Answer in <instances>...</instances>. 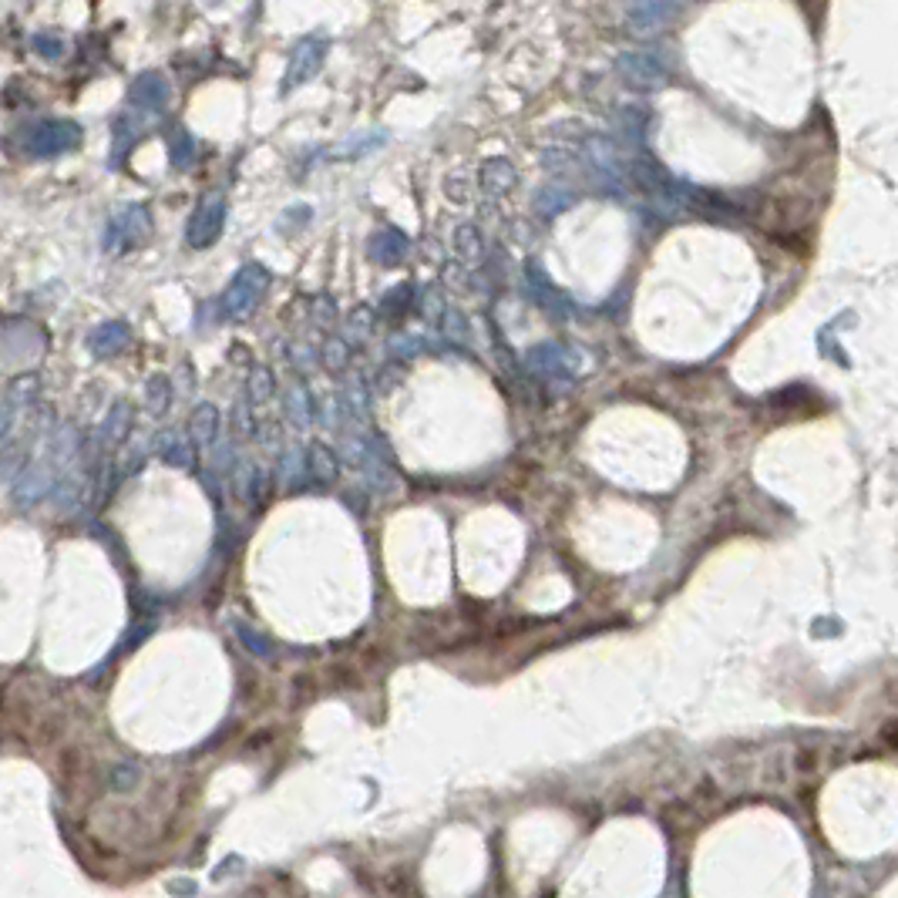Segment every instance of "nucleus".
I'll list each match as a JSON object with an SVG mask.
<instances>
[{
    "instance_id": "obj_1",
    "label": "nucleus",
    "mask_w": 898,
    "mask_h": 898,
    "mask_svg": "<svg viewBox=\"0 0 898 898\" xmlns=\"http://www.w3.org/2000/svg\"><path fill=\"white\" fill-rule=\"evenodd\" d=\"M81 125L68 122V118H41V122L24 125L21 132V148L34 159H54V155H64L71 148L81 145Z\"/></svg>"
},
{
    "instance_id": "obj_2",
    "label": "nucleus",
    "mask_w": 898,
    "mask_h": 898,
    "mask_svg": "<svg viewBox=\"0 0 898 898\" xmlns=\"http://www.w3.org/2000/svg\"><path fill=\"white\" fill-rule=\"evenodd\" d=\"M266 286H270V273L263 270L259 263H249L243 266V270L236 273V280L229 283L226 296H222V317H246L249 310L259 303V296L266 293Z\"/></svg>"
},
{
    "instance_id": "obj_3",
    "label": "nucleus",
    "mask_w": 898,
    "mask_h": 898,
    "mask_svg": "<svg viewBox=\"0 0 898 898\" xmlns=\"http://www.w3.org/2000/svg\"><path fill=\"white\" fill-rule=\"evenodd\" d=\"M323 58H327V37L323 34H307L293 44L290 58H286V74H283V91H293L300 85H307L310 78H317V71L323 68Z\"/></svg>"
},
{
    "instance_id": "obj_4",
    "label": "nucleus",
    "mask_w": 898,
    "mask_h": 898,
    "mask_svg": "<svg viewBox=\"0 0 898 898\" xmlns=\"http://www.w3.org/2000/svg\"><path fill=\"white\" fill-rule=\"evenodd\" d=\"M152 236V216L145 206H125L115 219L108 222L105 233V249L108 253H122V249L142 246Z\"/></svg>"
},
{
    "instance_id": "obj_5",
    "label": "nucleus",
    "mask_w": 898,
    "mask_h": 898,
    "mask_svg": "<svg viewBox=\"0 0 898 898\" xmlns=\"http://www.w3.org/2000/svg\"><path fill=\"white\" fill-rule=\"evenodd\" d=\"M680 0H629L626 24L636 37H653L680 17Z\"/></svg>"
},
{
    "instance_id": "obj_6",
    "label": "nucleus",
    "mask_w": 898,
    "mask_h": 898,
    "mask_svg": "<svg viewBox=\"0 0 898 898\" xmlns=\"http://www.w3.org/2000/svg\"><path fill=\"white\" fill-rule=\"evenodd\" d=\"M222 222H226V199H222V192H209L192 212L189 226H185V243L192 249L212 246L222 233Z\"/></svg>"
},
{
    "instance_id": "obj_7",
    "label": "nucleus",
    "mask_w": 898,
    "mask_h": 898,
    "mask_svg": "<svg viewBox=\"0 0 898 898\" xmlns=\"http://www.w3.org/2000/svg\"><path fill=\"white\" fill-rule=\"evenodd\" d=\"M128 101H132V108L138 115H145L148 122H152V118H159L172 101L169 78H165L162 71H142L132 81V88H128Z\"/></svg>"
},
{
    "instance_id": "obj_8",
    "label": "nucleus",
    "mask_w": 898,
    "mask_h": 898,
    "mask_svg": "<svg viewBox=\"0 0 898 898\" xmlns=\"http://www.w3.org/2000/svg\"><path fill=\"white\" fill-rule=\"evenodd\" d=\"M616 68H619V74H623V81L629 88H636V91H653V88H660V85H666V64H663V58L660 54H653V51H629V54H619V61H616Z\"/></svg>"
},
{
    "instance_id": "obj_9",
    "label": "nucleus",
    "mask_w": 898,
    "mask_h": 898,
    "mask_svg": "<svg viewBox=\"0 0 898 898\" xmlns=\"http://www.w3.org/2000/svg\"><path fill=\"white\" fill-rule=\"evenodd\" d=\"M478 182H481V192H485V196L498 199V196H505V192L518 182V172H515V165L508 162V159H488L485 165H481Z\"/></svg>"
},
{
    "instance_id": "obj_10",
    "label": "nucleus",
    "mask_w": 898,
    "mask_h": 898,
    "mask_svg": "<svg viewBox=\"0 0 898 898\" xmlns=\"http://www.w3.org/2000/svg\"><path fill=\"white\" fill-rule=\"evenodd\" d=\"M407 249H411V239H407L404 233H397V229H381V233L370 239V256H374L381 266L401 263V259L407 256Z\"/></svg>"
},
{
    "instance_id": "obj_11",
    "label": "nucleus",
    "mask_w": 898,
    "mask_h": 898,
    "mask_svg": "<svg viewBox=\"0 0 898 898\" xmlns=\"http://www.w3.org/2000/svg\"><path fill=\"white\" fill-rule=\"evenodd\" d=\"M54 488V475H51V468H44V465H34V468H27L24 471V478L17 481V488H14V495H17V505H34L37 498H44Z\"/></svg>"
},
{
    "instance_id": "obj_12",
    "label": "nucleus",
    "mask_w": 898,
    "mask_h": 898,
    "mask_svg": "<svg viewBox=\"0 0 898 898\" xmlns=\"http://www.w3.org/2000/svg\"><path fill=\"white\" fill-rule=\"evenodd\" d=\"M128 340H132V333H128L125 323H105V327H98L91 333L88 347H91V354L111 357V354H118V350H125Z\"/></svg>"
},
{
    "instance_id": "obj_13",
    "label": "nucleus",
    "mask_w": 898,
    "mask_h": 898,
    "mask_svg": "<svg viewBox=\"0 0 898 898\" xmlns=\"http://www.w3.org/2000/svg\"><path fill=\"white\" fill-rule=\"evenodd\" d=\"M529 367L535 374L549 377V381H559V377L566 374V350L555 347V344L535 347V350H529Z\"/></svg>"
},
{
    "instance_id": "obj_14",
    "label": "nucleus",
    "mask_w": 898,
    "mask_h": 898,
    "mask_svg": "<svg viewBox=\"0 0 898 898\" xmlns=\"http://www.w3.org/2000/svg\"><path fill=\"white\" fill-rule=\"evenodd\" d=\"M529 286L535 290V296H539V303H545V307H549L552 313H559V317H566V313H569V300L559 290H555L549 276L542 273V266L529 263Z\"/></svg>"
},
{
    "instance_id": "obj_15",
    "label": "nucleus",
    "mask_w": 898,
    "mask_h": 898,
    "mask_svg": "<svg viewBox=\"0 0 898 898\" xmlns=\"http://www.w3.org/2000/svg\"><path fill=\"white\" fill-rule=\"evenodd\" d=\"M159 455H162L165 465H172V468H192L196 465V455H192L189 441H182L179 434H172V431L159 438Z\"/></svg>"
},
{
    "instance_id": "obj_16",
    "label": "nucleus",
    "mask_w": 898,
    "mask_h": 898,
    "mask_svg": "<svg viewBox=\"0 0 898 898\" xmlns=\"http://www.w3.org/2000/svg\"><path fill=\"white\" fill-rule=\"evenodd\" d=\"M216 431H219V411L212 404H202L189 421V438L199 444H212L216 441Z\"/></svg>"
},
{
    "instance_id": "obj_17",
    "label": "nucleus",
    "mask_w": 898,
    "mask_h": 898,
    "mask_svg": "<svg viewBox=\"0 0 898 898\" xmlns=\"http://www.w3.org/2000/svg\"><path fill=\"white\" fill-rule=\"evenodd\" d=\"M576 206V192L572 189H562V185H545V189L539 192V199H535V209L542 212V216H559L562 209Z\"/></svg>"
},
{
    "instance_id": "obj_18",
    "label": "nucleus",
    "mask_w": 898,
    "mask_h": 898,
    "mask_svg": "<svg viewBox=\"0 0 898 898\" xmlns=\"http://www.w3.org/2000/svg\"><path fill=\"white\" fill-rule=\"evenodd\" d=\"M307 461H310V475L320 481V485H333V481H337V458L330 455L327 448H323V444H310V451H307Z\"/></svg>"
},
{
    "instance_id": "obj_19",
    "label": "nucleus",
    "mask_w": 898,
    "mask_h": 898,
    "mask_svg": "<svg viewBox=\"0 0 898 898\" xmlns=\"http://www.w3.org/2000/svg\"><path fill=\"white\" fill-rule=\"evenodd\" d=\"M646 122H650V118H646V111L636 108V105H629V108H623L616 115V128H619V135H623L626 142H643Z\"/></svg>"
},
{
    "instance_id": "obj_20",
    "label": "nucleus",
    "mask_w": 898,
    "mask_h": 898,
    "mask_svg": "<svg viewBox=\"0 0 898 898\" xmlns=\"http://www.w3.org/2000/svg\"><path fill=\"white\" fill-rule=\"evenodd\" d=\"M169 155H172L175 169H189L192 159H196V138L185 132V128H179V132L169 138Z\"/></svg>"
},
{
    "instance_id": "obj_21",
    "label": "nucleus",
    "mask_w": 898,
    "mask_h": 898,
    "mask_svg": "<svg viewBox=\"0 0 898 898\" xmlns=\"http://www.w3.org/2000/svg\"><path fill=\"white\" fill-rule=\"evenodd\" d=\"M138 142V125H135V118H128V115H122L115 122V152H111V162H122L125 159V152L128 148H132Z\"/></svg>"
},
{
    "instance_id": "obj_22",
    "label": "nucleus",
    "mask_w": 898,
    "mask_h": 898,
    "mask_svg": "<svg viewBox=\"0 0 898 898\" xmlns=\"http://www.w3.org/2000/svg\"><path fill=\"white\" fill-rule=\"evenodd\" d=\"M455 249H458V256H461V259H468V263H475V259H481V253H485L478 229L471 226V222H465V226H458V233H455Z\"/></svg>"
},
{
    "instance_id": "obj_23",
    "label": "nucleus",
    "mask_w": 898,
    "mask_h": 898,
    "mask_svg": "<svg viewBox=\"0 0 898 898\" xmlns=\"http://www.w3.org/2000/svg\"><path fill=\"white\" fill-rule=\"evenodd\" d=\"M444 337H451V340H461V344H468L471 340V327H468V317L461 310H455V307H448V313H444V320H441V327H438Z\"/></svg>"
},
{
    "instance_id": "obj_24",
    "label": "nucleus",
    "mask_w": 898,
    "mask_h": 898,
    "mask_svg": "<svg viewBox=\"0 0 898 898\" xmlns=\"http://www.w3.org/2000/svg\"><path fill=\"white\" fill-rule=\"evenodd\" d=\"M31 48L41 54L44 61H58V58H64V41L61 37H54L51 31H37L34 37H31Z\"/></svg>"
},
{
    "instance_id": "obj_25",
    "label": "nucleus",
    "mask_w": 898,
    "mask_h": 898,
    "mask_svg": "<svg viewBox=\"0 0 898 898\" xmlns=\"http://www.w3.org/2000/svg\"><path fill=\"white\" fill-rule=\"evenodd\" d=\"M145 397H148V411H152V414H162L165 407H169V401H172V387H169V381H165V377H152V381H148Z\"/></svg>"
},
{
    "instance_id": "obj_26",
    "label": "nucleus",
    "mask_w": 898,
    "mask_h": 898,
    "mask_svg": "<svg viewBox=\"0 0 898 898\" xmlns=\"http://www.w3.org/2000/svg\"><path fill=\"white\" fill-rule=\"evenodd\" d=\"M347 333L354 340L370 337V333H374V310H370V307H357L354 313H350V320H347Z\"/></svg>"
},
{
    "instance_id": "obj_27",
    "label": "nucleus",
    "mask_w": 898,
    "mask_h": 898,
    "mask_svg": "<svg viewBox=\"0 0 898 898\" xmlns=\"http://www.w3.org/2000/svg\"><path fill=\"white\" fill-rule=\"evenodd\" d=\"M270 394H273L270 367H253V374H249V397H253V401H266Z\"/></svg>"
},
{
    "instance_id": "obj_28",
    "label": "nucleus",
    "mask_w": 898,
    "mask_h": 898,
    "mask_svg": "<svg viewBox=\"0 0 898 898\" xmlns=\"http://www.w3.org/2000/svg\"><path fill=\"white\" fill-rule=\"evenodd\" d=\"M128 407L125 404H118L115 407V414H108V424H105V438L111 441V444H118V441H125V431H128Z\"/></svg>"
},
{
    "instance_id": "obj_29",
    "label": "nucleus",
    "mask_w": 898,
    "mask_h": 898,
    "mask_svg": "<svg viewBox=\"0 0 898 898\" xmlns=\"http://www.w3.org/2000/svg\"><path fill=\"white\" fill-rule=\"evenodd\" d=\"M286 407H290V418L296 424H307L310 421V397L303 387H293L290 397H286Z\"/></svg>"
},
{
    "instance_id": "obj_30",
    "label": "nucleus",
    "mask_w": 898,
    "mask_h": 898,
    "mask_svg": "<svg viewBox=\"0 0 898 898\" xmlns=\"http://www.w3.org/2000/svg\"><path fill=\"white\" fill-rule=\"evenodd\" d=\"M444 300H441V293L438 290H428L424 293V317H428L434 327H441V320H444Z\"/></svg>"
},
{
    "instance_id": "obj_31",
    "label": "nucleus",
    "mask_w": 898,
    "mask_h": 898,
    "mask_svg": "<svg viewBox=\"0 0 898 898\" xmlns=\"http://www.w3.org/2000/svg\"><path fill=\"white\" fill-rule=\"evenodd\" d=\"M239 640H243V643H246V646H249V650H253L256 656H266V660H270V656H273V643L259 640V636L253 633V629H246V626H243V629H239Z\"/></svg>"
},
{
    "instance_id": "obj_32",
    "label": "nucleus",
    "mask_w": 898,
    "mask_h": 898,
    "mask_svg": "<svg viewBox=\"0 0 898 898\" xmlns=\"http://www.w3.org/2000/svg\"><path fill=\"white\" fill-rule=\"evenodd\" d=\"M323 360H327L330 370L344 367V360H347V344H344V340H330V344L323 347Z\"/></svg>"
},
{
    "instance_id": "obj_33",
    "label": "nucleus",
    "mask_w": 898,
    "mask_h": 898,
    "mask_svg": "<svg viewBox=\"0 0 898 898\" xmlns=\"http://www.w3.org/2000/svg\"><path fill=\"white\" fill-rule=\"evenodd\" d=\"M421 347H424V344H421V340H414V337H394V340H391V354L404 357V360H411Z\"/></svg>"
},
{
    "instance_id": "obj_34",
    "label": "nucleus",
    "mask_w": 898,
    "mask_h": 898,
    "mask_svg": "<svg viewBox=\"0 0 898 898\" xmlns=\"http://www.w3.org/2000/svg\"><path fill=\"white\" fill-rule=\"evenodd\" d=\"M138 781V767L135 764H125V767H118L115 771V788L118 791H125L128 784H135Z\"/></svg>"
},
{
    "instance_id": "obj_35",
    "label": "nucleus",
    "mask_w": 898,
    "mask_h": 898,
    "mask_svg": "<svg viewBox=\"0 0 898 898\" xmlns=\"http://www.w3.org/2000/svg\"><path fill=\"white\" fill-rule=\"evenodd\" d=\"M317 323H333V303L330 300H317V310H313Z\"/></svg>"
},
{
    "instance_id": "obj_36",
    "label": "nucleus",
    "mask_w": 898,
    "mask_h": 898,
    "mask_svg": "<svg viewBox=\"0 0 898 898\" xmlns=\"http://www.w3.org/2000/svg\"><path fill=\"white\" fill-rule=\"evenodd\" d=\"M229 461H233V448H229V444H219V461H212V465H216L219 471H226Z\"/></svg>"
},
{
    "instance_id": "obj_37",
    "label": "nucleus",
    "mask_w": 898,
    "mask_h": 898,
    "mask_svg": "<svg viewBox=\"0 0 898 898\" xmlns=\"http://www.w3.org/2000/svg\"><path fill=\"white\" fill-rule=\"evenodd\" d=\"M172 888H175V892H196V885H192V882H175Z\"/></svg>"
},
{
    "instance_id": "obj_38",
    "label": "nucleus",
    "mask_w": 898,
    "mask_h": 898,
    "mask_svg": "<svg viewBox=\"0 0 898 898\" xmlns=\"http://www.w3.org/2000/svg\"><path fill=\"white\" fill-rule=\"evenodd\" d=\"M206 4H219V0H206Z\"/></svg>"
}]
</instances>
